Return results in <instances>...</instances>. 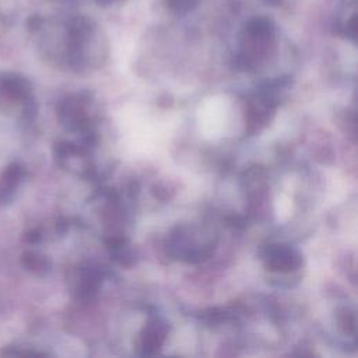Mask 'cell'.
<instances>
[{
  "mask_svg": "<svg viewBox=\"0 0 358 358\" xmlns=\"http://www.w3.org/2000/svg\"><path fill=\"white\" fill-rule=\"evenodd\" d=\"M162 341H164V327L161 324L155 323L154 326L147 329L144 336V348L147 351L158 348Z\"/></svg>",
  "mask_w": 358,
  "mask_h": 358,
  "instance_id": "cell-4",
  "label": "cell"
},
{
  "mask_svg": "<svg viewBox=\"0 0 358 358\" xmlns=\"http://www.w3.org/2000/svg\"><path fill=\"white\" fill-rule=\"evenodd\" d=\"M268 264L273 270H289L299 264V256L289 248L275 246L270 249Z\"/></svg>",
  "mask_w": 358,
  "mask_h": 358,
  "instance_id": "cell-2",
  "label": "cell"
},
{
  "mask_svg": "<svg viewBox=\"0 0 358 358\" xmlns=\"http://www.w3.org/2000/svg\"><path fill=\"white\" fill-rule=\"evenodd\" d=\"M25 263H27V267H29L31 270H41L45 267V260L41 259V256H36L32 253H28L25 256Z\"/></svg>",
  "mask_w": 358,
  "mask_h": 358,
  "instance_id": "cell-5",
  "label": "cell"
},
{
  "mask_svg": "<svg viewBox=\"0 0 358 358\" xmlns=\"http://www.w3.org/2000/svg\"><path fill=\"white\" fill-rule=\"evenodd\" d=\"M29 90L24 80L17 77L0 78V108L8 109L11 105H27Z\"/></svg>",
  "mask_w": 358,
  "mask_h": 358,
  "instance_id": "cell-1",
  "label": "cell"
},
{
  "mask_svg": "<svg viewBox=\"0 0 358 358\" xmlns=\"http://www.w3.org/2000/svg\"><path fill=\"white\" fill-rule=\"evenodd\" d=\"M24 172L18 165L8 166V169L4 172V176L0 182V200H8L11 197V193L18 186Z\"/></svg>",
  "mask_w": 358,
  "mask_h": 358,
  "instance_id": "cell-3",
  "label": "cell"
}]
</instances>
